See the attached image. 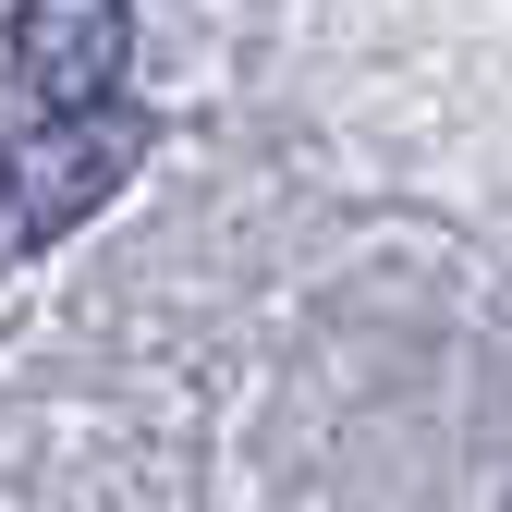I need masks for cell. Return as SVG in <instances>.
<instances>
[{
    "instance_id": "cell-2",
    "label": "cell",
    "mask_w": 512,
    "mask_h": 512,
    "mask_svg": "<svg viewBox=\"0 0 512 512\" xmlns=\"http://www.w3.org/2000/svg\"><path fill=\"white\" fill-rule=\"evenodd\" d=\"M122 61H135V0H13V74L37 110L122 98Z\"/></svg>"
},
{
    "instance_id": "cell-1",
    "label": "cell",
    "mask_w": 512,
    "mask_h": 512,
    "mask_svg": "<svg viewBox=\"0 0 512 512\" xmlns=\"http://www.w3.org/2000/svg\"><path fill=\"white\" fill-rule=\"evenodd\" d=\"M159 147V122L135 98H98V110H49L37 135L0 159V269L13 256H49L74 220H98L122 183H135V159Z\"/></svg>"
}]
</instances>
